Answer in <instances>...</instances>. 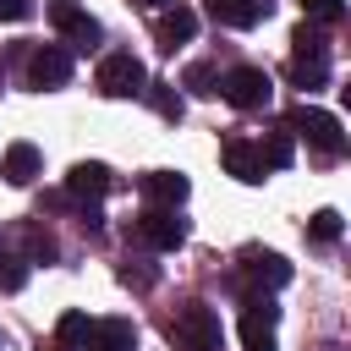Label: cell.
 <instances>
[{
    "instance_id": "1",
    "label": "cell",
    "mask_w": 351,
    "mask_h": 351,
    "mask_svg": "<svg viewBox=\"0 0 351 351\" xmlns=\"http://www.w3.org/2000/svg\"><path fill=\"white\" fill-rule=\"evenodd\" d=\"M170 340H176L181 351H219V340H225L219 313H214L208 302H186V307L176 313V324H170Z\"/></svg>"
},
{
    "instance_id": "2",
    "label": "cell",
    "mask_w": 351,
    "mask_h": 351,
    "mask_svg": "<svg viewBox=\"0 0 351 351\" xmlns=\"http://www.w3.org/2000/svg\"><path fill=\"white\" fill-rule=\"evenodd\" d=\"M285 132H302L318 154H329V159H340L346 154V132H340V121L329 115V110H313V104H296L291 115H285Z\"/></svg>"
},
{
    "instance_id": "3",
    "label": "cell",
    "mask_w": 351,
    "mask_h": 351,
    "mask_svg": "<svg viewBox=\"0 0 351 351\" xmlns=\"http://www.w3.org/2000/svg\"><path fill=\"white\" fill-rule=\"evenodd\" d=\"M99 93H110V99H132V93H143L148 88V71H143V60L132 55V49H110L104 60H99Z\"/></svg>"
},
{
    "instance_id": "4",
    "label": "cell",
    "mask_w": 351,
    "mask_h": 351,
    "mask_svg": "<svg viewBox=\"0 0 351 351\" xmlns=\"http://www.w3.org/2000/svg\"><path fill=\"white\" fill-rule=\"evenodd\" d=\"M132 236L143 247H159V252H176L186 241V219H176V208H143L132 219Z\"/></svg>"
},
{
    "instance_id": "5",
    "label": "cell",
    "mask_w": 351,
    "mask_h": 351,
    "mask_svg": "<svg viewBox=\"0 0 351 351\" xmlns=\"http://www.w3.org/2000/svg\"><path fill=\"white\" fill-rule=\"evenodd\" d=\"M219 93H225V104H236V110H263V104H269V71H258V66H230V71L219 77Z\"/></svg>"
},
{
    "instance_id": "6",
    "label": "cell",
    "mask_w": 351,
    "mask_h": 351,
    "mask_svg": "<svg viewBox=\"0 0 351 351\" xmlns=\"http://www.w3.org/2000/svg\"><path fill=\"white\" fill-rule=\"evenodd\" d=\"M274 318H280V307L269 302V296H247V307H241V346L247 351H274Z\"/></svg>"
},
{
    "instance_id": "7",
    "label": "cell",
    "mask_w": 351,
    "mask_h": 351,
    "mask_svg": "<svg viewBox=\"0 0 351 351\" xmlns=\"http://www.w3.org/2000/svg\"><path fill=\"white\" fill-rule=\"evenodd\" d=\"M291 280V263L280 258V252H252L247 263H241V291L247 296H263V291H280Z\"/></svg>"
},
{
    "instance_id": "8",
    "label": "cell",
    "mask_w": 351,
    "mask_h": 351,
    "mask_svg": "<svg viewBox=\"0 0 351 351\" xmlns=\"http://www.w3.org/2000/svg\"><path fill=\"white\" fill-rule=\"evenodd\" d=\"M27 82L33 88H66L71 82V49H60V44L33 49L27 55Z\"/></svg>"
},
{
    "instance_id": "9",
    "label": "cell",
    "mask_w": 351,
    "mask_h": 351,
    "mask_svg": "<svg viewBox=\"0 0 351 351\" xmlns=\"http://www.w3.org/2000/svg\"><path fill=\"white\" fill-rule=\"evenodd\" d=\"M49 22H55L77 49H93V44H99V22H93L77 0H49Z\"/></svg>"
},
{
    "instance_id": "10",
    "label": "cell",
    "mask_w": 351,
    "mask_h": 351,
    "mask_svg": "<svg viewBox=\"0 0 351 351\" xmlns=\"http://www.w3.org/2000/svg\"><path fill=\"white\" fill-rule=\"evenodd\" d=\"M274 11V0H208V16L219 27H258Z\"/></svg>"
},
{
    "instance_id": "11",
    "label": "cell",
    "mask_w": 351,
    "mask_h": 351,
    "mask_svg": "<svg viewBox=\"0 0 351 351\" xmlns=\"http://www.w3.org/2000/svg\"><path fill=\"white\" fill-rule=\"evenodd\" d=\"M137 346V324L132 318H99L82 340V351H132Z\"/></svg>"
},
{
    "instance_id": "12",
    "label": "cell",
    "mask_w": 351,
    "mask_h": 351,
    "mask_svg": "<svg viewBox=\"0 0 351 351\" xmlns=\"http://www.w3.org/2000/svg\"><path fill=\"white\" fill-rule=\"evenodd\" d=\"M197 33V11L192 5H170L159 22H154V38H159V49H176V44H186Z\"/></svg>"
},
{
    "instance_id": "13",
    "label": "cell",
    "mask_w": 351,
    "mask_h": 351,
    "mask_svg": "<svg viewBox=\"0 0 351 351\" xmlns=\"http://www.w3.org/2000/svg\"><path fill=\"white\" fill-rule=\"evenodd\" d=\"M225 170H230L236 181L258 186V181H263V159H258V143H247V137H230V143H225Z\"/></svg>"
},
{
    "instance_id": "14",
    "label": "cell",
    "mask_w": 351,
    "mask_h": 351,
    "mask_svg": "<svg viewBox=\"0 0 351 351\" xmlns=\"http://www.w3.org/2000/svg\"><path fill=\"white\" fill-rule=\"evenodd\" d=\"M66 192H71V197H82V203H93V197H104V192H110V170H104V165H93V159H82V165H71V170H66Z\"/></svg>"
},
{
    "instance_id": "15",
    "label": "cell",
    "mask_w": 351,
    "mask_h": 351,
    "mask_svg": "<svg viewBox=\"0 0 351 351\" xmlns=\"http://www.w3.org/2000/svg\"><path fill=\"white\" fill-rule=\"evenodd\" d=\"M38 165H44V159H38V148H33V143H11V148H5V159H0V176H5L11 186H33Z\"/></svg>"
},
{
    "instance_id": "16",
    "label": "cell",
    "mask_w": 351,
    "mask_h": 351,
    "mask_svg": "<svg viewBox=\"0 0 351 351\" xmlns=\"http://www.w3.org/2000/svg\"><path fill=\"white\" fill-rule=\"evenodd\" d=\"M143 192H148L154 203H165V208H176V203H186V192H192V181H186L181 170H154V176H143Z\"/></svg>"
},
{
    "instance_id": "17",
    "label": "cell",
    "mask_w": 351,
    "mask_h": 351,
    "mask_svg": "<svg viewBox=\"0 0 351 351\" xmlns=\"http://www.w3.org/2000/svg\"><path fill=\"white\" fill-rule=\"evenodd\" d=\"M291 49H296V60H329V38H324V27H318V22H296Z\"/></svg>"
},
{
    "instance_id": "18",
    "label": "cell",
    "mask_w": 351,
    "mask_h": 351,
    "mask_svg": "<svg viewBox=\"0 0 351 351\" xmlns=\"http://www.w3.org/2000/svg\"><path fill=\"white\" fill-rule=\"evenodd\" d=\"M258 159H263V170H285L296 159V132H269L258 143Z\"/></svg>"
},
{
    "instance_id": "19",
    "label": "cell",
    "mask_w": 351,
    "mask_h": 351,
    "mask_svg": "<svg viewBox=\"0 0 351 351\" xmlns=\"http://www.w3.org/2000/svg\"><path fill=\"white\" fill-rule=\"evenodd\" d=\"M296 88H324L329 82V60H291V71H285Z\"/></svg>"
},
{
    "instance_id": "20",
    "label": "cell",
    "mask_w": 351,
    "mask_h": 351,
    "mask_svg": "<svg viewBox=\"0 0 351 351\" xmlns=\"http://www.w3.org/2000/svg\"><path fill=\"white\" fill-rule=\"evenodd\" d=\"M143 93L154 99V110H159L165 121H181V110H186V104H181V93H176L170 82H154V88H143Z\"/></svg>"
},
{
    "instance_id": "21",
    "label": "cell",
    "mask_w": 351,
    "mask_h": 351,
    "mask_svg": "<svg viewBox=\"0 0 351 351\" xmlns=\"http://www.w3.org/2000/svg\"><path fill=\"white\" fill-rule=\"evenodd\" d=\"M88 329H93V318H88V313H60V324H55L60 346H82V340H88Z\"/></svg>"
},
{
    "instance_id": "22",
    "label": "cell",
    "mask_w": 351,
    "mask_h": 351,
    "mask_svg": "<svg viewBox=\"0 0 351 351\" xmlns=\"http://www.w3.org/2000/svg\"><path fill=\"white\" fill-rule=\"evenodd\" d=\"M307 236H313V241H340V214H335V208H318V214L307 219Z\"/></svg>"
},
{
    "instance_id": "23",
    "label": "cell",
    "mask_w": 351,
    "mask_h": 351,
    "mask_svg": "<svg viewBox=\"0 0 351 351\" xmlns=\"http://www.w3.org/2000/svg\"><path fill=\"white\" fill-rule=\"evenodd\" d=\"M181 82H186L192 93H219V82H214V66H208V60H192Z\"/></svg>"
},
{
    "instance_id": "24",
    "label": "cell",
    "mask_w": 351,
    "mask_h": 351,
    "mask_svg": "<svg viewBox=\"0 0 351 351\" xmlns=\"http://www.w3.org/2000/svg\"><path fill=\"white\" fill-rule=\"evenodd\" d=\"M27 285V258H0V291H22Z\"/></svg>"
},
{
    "instance_id": "25",
    "label": "cell",
    "mask_w": 351,
    "mask_h": 351,
    "mask_svg": "<svg viewBox=\"0 0 351 351\" xmlns=\"http://www.w3.org/2000/svg\"><path fill=\"white\" fill-rule=\"evenodd\" d=\"M307 22H340L346 16V0H302Z\"/></svg>"
},
{
    "instance_id": "26",
    "label": "cell",
    "mask_w": 351,
    "mask_h": 351,
    "mask_svg": "<svg viewBox=\"0 0 351 351\" xmlns=\"http://www.w3.org/2000/svg\"><path fill=\"white\" fill-rule=\"evenodd\" d=\"M33 16V0H0V22H22Z\"/></svg>"
},
{
    "instance_id": "27",
    "label": "cell",
    "mask_w": 351,
    "mask_h": 351,
    "mask_svg": "<svg viewBox=\"0 0 351 351\" xmlns=\"http://www.w3.org/2000/svg\"><path fill=\"white\" fill-rule=\"evenodd\" d=\"M27 252H33V258H55V241H49L44 230H27Z\"/></svg>"
},
{
    "instance_id": "28",
    "label": "cell",
    "mask_w": 351,
    "mask_h": 351,
    "mask_svg": "<svg viewBox=\"0 0 351 351\" xmlns=\"http://www.w3.org/2000/svg\"><path fill=\"white\" fill-rule=\"evenodd\" d=\"M137 5H165V0H137Z\"/></svg>"
},
{
    "instance_id": "29",
    "label": "cell",
    "mask_w": 351,
    "mask_h": 351,
    "mask_svg": "<svg viewBox=\"0 0 351 351\" xmlns=\"http://www.w3.org/2000/svg\"><path fill=\"white\" fill-rule=\"evenodd\" d=\"M0 71H5V55H0Z\"/></svg>"
},
{
    "instance_id": "30",
    "label": "cell",
    "mask_w": 351,
    "mask_h": 351,
    "mask_svg": "<svg viewBox=\"0 0 351 351\" xmlns=\"http://www.w3.org/2000/svg\"><path fill=\"white\" fill-rule=\"evenodd\" d=\"M60 351H66V346H60Z\"/></svg>"
}]
</instances>
